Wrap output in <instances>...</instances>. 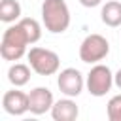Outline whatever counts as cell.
<instances>
[{"mask_svg":"<svg viewBox=\"0 0 121 121\" xmlns=\"http://www.w3.org/2000/svg\"><path fill=\"white\" fill-rule=\"evenodd\" d=\"M100 19L108 26H113V28L119 26L121 25V2H117V0L106 2L100 9Z\"/></svg>","mask_w":121,"mask_h":121,"instance_id":"obj_10","label":"cell"},{"mask_svg":"<svg viewBox=\"0 0 121 121\" xmlns=\"http://www.w3.org/2000/svg\"><path fill=\"white\" fill-rule=\"evenodd\" d=\"M57 85H59V91L62 95L78 96L83 91L85 79H83V76L78 68H64V70H60V74L57 78Z\"/></svg>","mask_w":121,"mask_h":121,"instance_id":"obj_6","label":"cell"},{"mask_svg":"<svg viewBox=\"0 0 121 121\" xmlns=\"http://www.w3.org/2000/svg\"><path fill=\"white\" fill-rule=\"evenodd\" d=\"M42 21L45 30L53 34H62L70 26V9L64 0H43Z\"/></svg>","mask_w":121,"mask_h":121,"instance_id":"obj_2","label":"cell"},{"mask_svg":"<svg viewBox=\"0 0 121 121\" xmlns=\"http://www.w3.org/2000/svg\"><path fill=\"white\" fill-rule=\"evenodd\" d=\"M110 53V43L102 34H89L79 45V59L87 64H96Z\"/></svg>","mask_w":121,"mask_h":121,"instance_id":"obj_4","label":"cell"},{"mask_svg":"<svg viewBox=\"0 0 121 121\" xmlns=\"http://www.w3.org/2000/svg\"><path fill=\"white\" fill-rule=\"evenodd\" d=\"M21 17V4L17 0H2L0 2V21L15 23Z\"/></svg>","mask_w":121,"mask_h":121,"instance_id":"obj_12","label":"cell"},{"mask_svg":"<svg viewBox=\"0 0 121 121\" xmlns=\"http://www.w3.org/2000/svg\"><path fill=\"white\" fill-rule=\"evenodd\" d=\"M78 115H79V108L72 100V96L57 100L51 108V117L55 121H74L78 119Z\"/></svg>","mask_w":121,"mask_h":121,"instance_id":"obj_9","label":"cell"},{"mask_svg":"<svg viewBox=\"0 0 121 121\" xmlns=\"http://www.w3.org/2000/svg\"><path fill=\"white\" fill-rule=\"evenodd\" d=\"M55 100L53 93L47 87H34L28 93V112L34 115H42L45 112H51Z\"/></svg>","mask_w":121,"mask_h":121,"instance_id":"obj_7","label":"cell"},{"mask_svg":"<svg viewBox=\"0 0 121 121\" xmlns=\"http://www.w3.org/2000/svg\"><path fill=\"white\" fill-rule=\"evenodd\" d=\"M30 68L40 74V76H53L59 72L60 66V59L55 51L51 49H43V47H30V51L26 53Z\"/></svg>","mask_w":121,"mask_h":121,"instance_id":"obj_3","label":"cell"},{"mask_svg":"<svg viewBox=\"0 0 121 121\" xmlns=\"http://www.w3.org/2000/svg\"><path fill=\"white\" fill-rule=\"evenodd\" d=\"M79 4L83 8H96V6L102 4V0H79Z\"/></svg>","mask_w":121,"mask_h":121,"instance_id":"obj_15","label":"cell"},{"mask_svg":"<svg viewBox=\"0 0 121 121\" xmlns=\"http://www.w3.org/2000/svg\"><path fill=\"white\" fill-rule=\"evenodd\" d=\"M19 23H21L23 28L26 30L30 43H36V42L42 38V26H40V23H38L36 19H32V17H23Z\"/></svg>","mask_w":121,"mask_h":121,"instance_id":"obj_13","label":"cell"},{"mask_svg":"<svg viewBox=\"0 0 121 121\" xmlns=\"http://www.w3.org/2000/svg\"><path fill=\"white\" fill-rule=\"evenodd\" d=\"M85 85H87V91L93 96H104L106 93H110V89L113 85V74L106 64L96 62L91 68V72L87 74Z\"/></svg>","mask_w":121,"mask_h":121,"instance_id":"obj_5","label":"cell"},{"mask_svg":"<svg viewBox=\"0 0 121 121\" xmlns=\"http://www.w3.org/2000/svg\"><path fill=\"white\" fill-rule=\"evenodd\" d=\"M8 79H9V83L13 87H23L30 79V68L26 64H23V62H15L8 70Z\"/></svg>","mask_w":121,"mask_h":121,"instance_id":"obj_11","label":"cell"},{"mask_svg":"<svg viewBox=\"0 0 121 121\" xmlns=\"http://www.w3.org/2000/svg\"><path fill=\"white\" fill-rule=\"evenodd\" d=\"M113 83H115V85L121 89V68H119V70L113 74Z\"/></svg>","mask_w":121,"mask_h":121,"instance_id":"obj_16","label":"cell"},{"mask_svg":"<svg viewBox=\"0 0 121 121\" xmlns=\"http://www.w3.org/2000/svg\"><path fill=\"white\" fill-rule=\"evenodd\" d=\"M108 119L110 121H121V95H115L108 100Z\"/></svg>","mask_w":121,"mask_h":121,"instance_id":"obj_14","label":"cell"},{"mask_svg":"<svg viewBox=\"0 0 121 121\" xmlns=\"http://www.w3.org/2000/svg\"><path fill=\"white\" fill-rule=\"evenodd\" d=\"M30 43L26 30L23 28L21 23H15L8 26L2 34L0 42V55L4 60H19L26 53V45Z\"/></svg>","mask_w":121,"mask_h":121,"instance_id":"obj_1","label":"cell"},{"mask_svg":"<svg viewBox=\"0 0 121 121\" xmlns=\"http://www.w3.org/2000/svg\"><path fill=\"white\" fill-rule=\"evenodd\" d=\"M2 108L9 115H23L28 112V95L23 91H8L2 96Z\"/></svg>","mask_w":121,"mask_h":121,"instance_id":"obj_8","label":"cell"}]
</instances>
